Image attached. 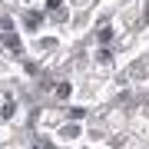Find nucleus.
<instances>
[{"label":"nucleus","mask_w":149,"mask_h":149,"mask_svg":"<svg viewBox=\"0 0 149 149\" xmlns=\"http://www.w3.org/2000/svg\"><path fill=\"white\" fill-rule=\"evenodd\" d=\"M129 73H133V76H143V73H146V63H143V60H139V63H136L133 70H129Z\"/></svg>","instance_id":"nucleus-1"}]
</instances>
